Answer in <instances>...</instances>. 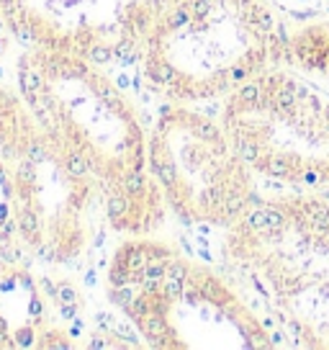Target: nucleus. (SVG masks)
<instances>
[{"label":"nucleus","mask_w":329,"mask_h":350,"mask_svg":"<svg viewBox=\"0 0 329 350\" xmlns=\"http://www.w3.org/2000/svg\"><path fill=\"white\" fill-rule=\"evenodd\" d=\"M85 286H95V270H88L85 273Z\"/></svg>","instance_id":"obj_42"},{"label":"nucleus","mask_w":329,"mask_h":350,"mask_svg":"<svg viewBox=\"0 0 329 350\" xmlns=\"http://www.w3.org/2000/svg\"><path fill=\"white\" fill-rule=\"evenodd\" d=\"M13 229H16L13 221H6V224H3V232H6V235H13Z\"/></svg>","instance_id":"obj_45"},{"label":"nucleus","mask_w":329,"mask_h":350,"mask_svg":"<svg viewBox=\"0 0 329 350\" xmlns=\"http://www.w3.org/2000/svg\"><path fill=\"white\" fill-rule=\"evenodd\" d=\"M244 75H247V70H244V67H234V70H232V77H234V80H242Z\"/></svg>","instance_id":"obj_41"},{"label":"nucleus","mask_w":329,"mask_h":350,"mask_svg":"<svg viewBox=\"0 0 329 350\" xmlns=\"http://www.w3.org/2000/svg\"><path fill=\"white\" fill-rule=\"evenodd\" d=\"M106 209H108V216H111V219H121L123 214L129 211V201L123 199V196H116V193H113V196L108 199V204H106Z\"/></svg>","instance_id":"obj_6"},{"label":"nucleus","mask_w":329,"mask_h":350,"mask_svg":"<svg viewBox=\"0 0 329 350\" xmlns=\"http://www.w3.org/2000/svg\"><path fill=\"white\" fill-rule=\"evenodd\" d=\"M77 3H80V0H67L64 6H67V8H72V6H77Z\"/></svg>","instance_id":"obj_50"},{"label":"nucleus","mask_w":329,"mask_h":350,"mask_svg":"<svg viewBox=\"0 0 329 350\" xmlns=\"http://www.w3.org/2000/svg\"><path fill=\"white\" fill-rule=\"evenodd\" d=\"M28 312H31L36 320H41V301H39V299H31V304H28Z\"/></svg>","instance_id":"obj_34"},{"label":"nucleus","mask_w":329,"mask_h":350,"mask_svg":"<svg viewBox=\"0 0 329 350\" xmlns=\"http://www.w3.org/2000/svg\"><path fill=\"white\" fill-rule=\"evenodd\" d=\"M6 216H8V206H0V221H6Z\"/></svg>","instance_id":"obj_48"},{"label":"nucleus","mask_w":329,"mask_h":350,"mask_svg":"<svg viewBox=\"0 0 329 350\" xmlns=\"http://www.w3.org/2000/svg\"><path fill=\"white\" fill-rule=\"evenodd\" d=\"M319 296L329 299V283H321V286H319Z\"/></svg>","instance_id":"obj_43"},{"label":"nucleus","mask_w":329,"mask_h":350,"mask_svg":"<svg viewBox=\"0 0 329 350\" xmlns=\"http://www.w3.org/2000/svg\"><path fill=\"white\" fill-rule=\"evenodd\" d=\"M6 183V175H3V170H0V185H3Z\"/></svg>","instance_id":"obj_51"},{"label":"nucleus","mask_w":329,"mask_h":350,"mask_svg":"<svg viewBox=\"0 0 329 350\" xmlns=\"http://www.w3.org/2000/svg\"><path fill=\"white\" fill-rule=\"evenodd\" d=\"M59 312H62V317H64V320H75V317H77V309H75V304H62V309H59Z\"/></svg>","instance_id":"obj_32"},{"label":"nucleus","mask_w":329,"mask_h":350,"mask_svg":"<svg viewBox=\"0 0 329 350\" xmlns=\"http://www.w3.org/2000/svg\"><path fill=\"white\" fill-rule=\"evenodd\" d=\"M28 160H31V163H44V160H47V149L41 147L39 142H31V144H28Z\"/></svg>","instance_id":"obj_25"},{"label":"nucleus","mask_w":329,"mask_h":350,"mask_svg":"<svg viewBox=\"0 0 329 350\" xmlns=\"http://www.w3.org/2000/svg\"><path fill=\"white\" fill-rule=\"evenodd\" d=\"M64 165H67V173H70V175H75V178L88 175V160L82 157V154H77V152H70V154H67Z\"/></svg>","instance_id":"obj_2"},{"label":"nucleus","mask_w":329,"mask_h":350,"mask_svg":"<svg viewBox=\"0 0 329 350\" xmlns=\"http://www.w3.org/2000/svg\"><path fill=\"white\" fill-rule=\"evenodd\" d=\"M21 90L23 93H44V83L36 72H28V70H21Z\"/></svg>","instance_id":"obj_5"},{"label":"nucleus","mask_w":329,"mask_h":350,"mask_svg":"<svg viewBox=\"0 0 329 350\" xmlns=\"http://www.w3.org/2000/svg\"><path fill=\"white\" fill-rule=\"evenodd\" d=\"M242 206H244V199L239 196V193H229L226 201H224V211H226L229 216H237V214L242 211Z\"/></svg>","instance_id":"obj_17"},{"label":"nucleus","mask_w":329,"mask_h":350,"mask_svg":"<svg viewBox=\"0 0 329 350\" xmlns=\"http://www.w3.org/2000/svg\"><path fill=\"white\" fill-rule=\"evenodd\" d=\"M16 36L21 39V42H23L26 47H31V44L36 42V36H34V31H31L28 26H16Z\"/></svg>","instance_id":"obj_28"},{"label":"nucleus","mask_w":329,"mask_h":350,"mask_svg":"<svg viewBox=\"0 0 329 350\" xmlns=\"http://www.w3.org/2000/svg\"><path fill=\"white\" fill-rule=\"evenodd\" d=\"M41 258L44 260H57V252L52 247H41Z\"/></svg>","instance_id":"obj_38"},{"label":"nucleus","mask_w":329,"mask_h":350,"mask_svg":"<svg viewBox=\"0 0 329 350\" xmlns=\"http://www.w3.org/2000/svg\"><path fill=\"white\" fill-rule=\"evenodd\" d=\"M16 342L21 345V347H28V345H34V330L31 327H21L18 332H16Z\"/></svg>","instance_id":"obj_27"},{"label":"nucleus","mask_w":329,"mask_h":350,"mask_svg":"<svg viewBox=\"0 0 329 350\" xmlns=\"http://www.w3.org/2000/svg\"><path fill=\"white\" fill-rule=\"evenodd\" d=\"M275 108H280V111H293V106H296V93L291 90V88H283V90H278L275 93Z\"/></svg>","instance_id":"obj_10"},{"label":"nucleus","mask_w":329,"mask_h":350,"mask_svg":"<svg viewBox=\"0 0 329 350\" xmlns=\"http://www.w3.org/2000/svg\"><path fill=\"white\" fill-rule=\"evenodd\" d=\"M88 347H108V342L101 337V335H93V340H90V345Z\"/></svg>","instance_id":"obj_37"},{"label":"nucleus","mask_w":329,"mask_h":350,"mask_svg":"<svg viewBox=\"0 0 329 350\" xmlns=\"http://www.w3.org/2000/svg\"><path fill=\"white\" fill-rule=\"evenodd\" d=\"M262 173H268V175H273V178H285L288 173H291V168H288V163L280 160V157H270V160H265Z\"/></svg>","instance_id":"obj_7"},{"label":"nucleus","mask_w":329,"mask_h":350,"mask_svg":"<svg viewBox=\"0 0 329 350\" xmlns=\"http://www.w3.org/2000/svg\"><path fill=\"white\" fill-rule=\"evenodd\" d=\"M247 224H250V229H257V232H270L265 209H252L250 214H247Z\"/></svg>","instance_id":"obj_8"},{"label":"nucleus","mask_w":329,"mask_h":350,"mask_svg":"<svg viewBox=\"0 0 329 350\" xmlns=\"http://www.w3.org/2000/svg\"><path fill=\"white\" fill-rule=\"evenodd\" d=\"M283 342V332L280 330H275L273 335H270V345H280Z\"/></svg>","instance_id":"obj_40"},{"label":"nucleus","mask_w":329,"mask_h":350,"mask_svg":"<svg viewBox=\"0 0 329 350\" xmlns=\"http://www.w3.org/2000/svg\"><path fill=\"white\" fill-rule=\"evenodd\" d=\"M3 196H6V199H11V196H13V188L8 185V180L3 183Z\"/></svg>","instance_id":"obj_44"},{"label":"nucleus","mask_w":329,"mask_h":350,"mask_svg":"<svg viewBox=\"0 0 329 350\" xmlns=\"http://www.w3.org/2000/svg\"><path fill=\"white\" fill-rule=\"evenodd\" d=\"M57 299H59L62 304H75L77 294H75V289H72L70 283H62V286H59V291H57Z\"/></svg>","instance_id":"obj_26"},{"label":"nucleus","mask_w":329,"mask_h":350,"mask_svg":"<svg viewBox=\"0 0 329 350\" xmlns=\"http://www.w3.org/2000/svg\"><path fill=\"white\" fill-rule=\"evenodd\" d=\"M234 149L239 152V157H244L247 163H255V160L260 157V152H257V144H255V142H250V139H244V137L234 139Z\"/></svg>","instance_id":"obj_4"},{"label":"nucleus","mask_w":329,"mask_h":350,"mask_svg":"<svg viewBox=\"0 0 329 350\" xmlns=\"http://www.w3.org/2000/svg\"><path fill=\"white\" fill-rule=\"evenodd\" d=\"M257 101H260V85H257V83H250V85H244V88L239 90V103L255 106Z\"/></svg>","instance_id":"obj_13"},{"label":"nucleus","mask_w":329,"mask_h":350,"mask_svg":"<svg viewBox=\"0 0 329 350\" xmlns=\"http://www.w3.org/2000/svg\"><path fill=\"white\" fill-rule=\"evenodd\" d=\"M103 240H106V235H98V237H95V247H101V245H103Z\"/></svg>","instance_id":"obj_49"},{"label":"nucleus","mask_w":329,"mask_h":350,"mask_svg":"<svg viewBox=\"0 0 329 350\" xmlns=\"http://www.w3.org/2000/svg\"><path fill=\"white\" fill-rule=\"evenodd\" d=\"M311 219H314L316 232H329V209H324L319 204H311Z\"/></svg>","instance_id":"obj_9"},{"label":"nucleus","mask_w":329,"mask_h":350,"mask_svg":"<svg viewBox=\"0 0 329 350\" xmlns=\"http://www.w3.org/2000/svg\"><path fill=\"white\" fill-rule=\"evenodd\" d=\"M137 325L144 330V335H147L149 340H157V337H170V335H173V330L168 327V322H164V314H157V312H149V314H147V317H142Z\"/></svg>","instance_id":"obj_1"},{"label":"nucleus","mask_w":329,"mask_h":350,"mask_svg":"<svg viewBox=\"0 0 329 350\" xmlns=\"http://www.w3.org/2000/svg\"><path fill=\"white\" fill-rule=\"evenodd\" d=\"M21 232H23V237L31 242L34 240V235L39 232V216L31 211V209H23L21 211Z\"/></svg>","instance_id":"obj_3"},{"label":"nucleus","mask_w":329,"mask_h":350,"mask_svg":"<svg viewBox=\"0 0 329 350\" xmlns=\"http://www.w3.org/2000/svg\"><path fill=\"white\" fill-rule=\"evenodd\" d=\"M164 276H168V278H183V281H185V276H188V268H185V263L175 260V263H170V265H168V270H164Z\"/></svg>","instance_id":"obj_21"},{"label":"nucleus","mask_w":329,"mask_h":350,"mask_svg":"<svg viewBox=\"0 0 329 350\" xmlns=\"http://www.w3.org/2000/svg\"><path fill=\"white\" fill-rule=\"evenodd\" d=\"M193 129L198 132V137L201 139H206V142H214V139H219V132H216V126L214 124H209V121H201V119H195L193 121Z\"/></svg>","instance_id":"obj_14"},{"label":"nucleus","mask_w":329,"mask_h":350,"mask_svg":"<svg viewBox=\"0 0 329 350\" xmlns=\"http://www.w3.org/2000/svg\"><path fill=\"white\" fill-rule=\"evenodd\" d=\"M0 289H3V291H8V289H13V278H6L3 283H0Z\"/></svg>","instance_id":"obj_46"},{"label":"nucleus","mask_w":329,"mask_h":350,"mask_svg":"<svg viewBox=\"0 0 329 350\" xmlns=\"http://www.w3.org/2000/svg\"><path fill=\"white\" fill-rule=\"evenodd\" d=\"M95 322H98L103 330H111V327H113V322H111V320H108V314H103V312H101V314H95Z\"/></svg>","instance_id":"obj_35"},{"label":"nucleus","mask_w":329,"mask_h":350,"mask_svg":"<svg viewBox=\"0 0 329 350\" xmlns=\"http://www.w3.org/2000/svg\"><path fill=\"white\" fill-rule=\"evenodd\" d=\"M190 8H193V16H195V21H201V18H206V16H209V11H211V0H193V3H190Z\"/></svg>","instance_id":"obj_23"},{"label":"nucleus","mask_w":329,"mask_h":350,"mask_svg":"<svg viewBox=\"0 0 329 350\" xmlns=\"http://www.w3.org/2000/svg\"><path fill=\"white\" fill-rule=\"evenodd\" d=\"M195 229H198V232H201V235H209V224H198V227H195Z\"/></svg>","instance_id":"obj_47"},{"label":"nucleus","mask_w":329,"mask_h":350,"mask_svg":"<svg viewBox=\"0 0 329 350\" xmlns=\"http://www.w3.org/2000/svg\"><path fill=\"white\" fill-rule=\"evenodd\" d=\"M185 23H190V13H188V8H178L170 16V28H183Z\"/></svg>","instance_id":"obj_22"},{"label":"nucleus","mask_w":329,"mask_h":350,"mask_svg":"<svg viewBox=\"0 0 329 350\" xmlns=\"http://www.w3.org/2000/svg\"><path fill=\"white\" fill-rule=\"evenodd\" d=\"M164 270H168V265H164V263H149V265L144 268V278L162 281V278H164Z\"/></svg>","instance_id":"obj_19"},{"label":"nucleus","mask_w":329,"mask_h":350,"mask_svg":"<svg viewBox=\"0 0 329 350\" xmlns=\"http://www.w3.org/2000/svg\"><path fill=\"white\" fill-rule=\"evenodd\" d=\"M0 75H3V67H0Z\"/></svg>","instance_id":"obj_54"},{"label":"nucleus","mask_w":329,"mask_h":350,"mask_svg":"<svg viewBox=\"0 0 329 350\" xmlns=\"http://www.w3.org/2000/svg\"><path fill=\"white\" fill-rule=\"evenodd\" d=\"M88 57H90V62H95V65H108L111 57H113V52H111L108 47H103V44H93V47L88 49Z\"/></svg>","instance_id":"obj_12"},{"label":"nucleus","mask_w":329,"mask_h":350,"mask_svg":"<svg viewBox=\"0 0 329 350\" xmlns=\"http://www.w3.org/2000/svg\"><path fill=\"white\" fill-rule=\"evenodd\" d=\"M34 165H36V163L26 160V163L18 168V183H21V185H26V188H28V185L34 183V178H36V175H34Z\"/></svg>","instance_id":"obj_18"},{"label":"nucleus","mask_w":329,"mask_h":350,"mask_svg":"<svg viewBox=\"0 0 329 350\" xmlns=\"http://www.w3.org/2000/svg\"><path fill=\"white\" fill-rule=\"evenodd\" d=\"M18 281H21V286H23L26 291H34V281H31L26 273H21V276H18Z\"/></svg>","instance_id":"obj_36"},{"label":"nucleus","mask_w":329,"mask_h":350,"mask_svg":"<svg viewBox=\"0 0 329 350\" xmlns=\"http://www.w3.org/2000/svg\"><path fill=\"white\" fill-rule=\"evenodd\" d=\"M265 214H268V224H270V232L275 235V232L280 229V224H283V214L275 209V206H268L265 209Z\"/></svg>","instance_id":"obj_24"},{"label":"nucleus","mask_w":329,"mask_h":350,"mask_svg":"<svg viewBox=\"0 0 329 350\" xmlns=\"http://www.w3.org/2000/svg\"><path fill=\"white\" fill-rule=\"evenodd\" d=\"M123 185H126V193L129 196H139V193H144V178H142V173H129L126 175V180H123Z\"/></svg>","instance_id":"obj_11"},{"label":"nucleus","mask_w":329,"mask_h":350,"mask_svg":"<svg viewBox=\"0 0 329 350\" xmlns=\"http://www.w3.org/2000/svg\"><path fill=\"white\" fill-rule=\"evenodd\" d=\"M111 332H113V335H118V337H123V340H126L129 345H139V340H137V332H134L129 325H123V322L113 325V327H111Z\"/></svg>","instance_id":"obj_16"},{"label":"nucleus","mask_w":329,"mask_h":350,"mask_svg":"<svg viewBox=\"0 0 329 350\" xmlns=\"http://www.w3.org/2000/svg\"><path fill=\"white\" fill-rule=\"evenodd\" d=\"M3 47H6V42H3V39H0V52H3Z\"/></svg>","instance_id":"obj_53"},{"label":"nucleus","mask_w":329,"mask_h":350,"mask_svg":"<svg viewBox=\"0 0 329 350\" xmlns=\"http://www.w3.org/2000/svg\"><path fill=\"white\" fill-rule=\"evenodd\" d=\"M0 255H3V260H6V263H18V260H21L18 247H3V252H0Z\"/></svg>","instance_id":"obj_29"},{"label":"nucleus","mask_w":329,"mask_h":350,"mask_svg":"<svg viewBox=\"0 0 329 350\" xmlns=\"http://www.w3.org/2000/svg\"><path fill=\"white\" fill-rule=\"evenodd\" d=\"M11 106H13V101H11L3 90H0V111H3V113H11Z\"/></svg>","instance_id":"obj_33"},{"label":"nucleus","mask_w":329,"mask_h":350,"mask_svg":"<svg viewBox=\"0 0 329 350\" xmlns=\"http://www.w3.org/2000/svg\"><path fill=\"white\" fill-rule=\"evenodd\" d=\"M164 296H168L170 301H175V299H180L183 296V291H185V286H183V278H168L164 281Z\"/></svg>","instance_id":"obj_15"},{"label":"nucleus","mask_w":329,"mask_h":350,"mask_svg":"<svg viewBox=\"0 0 329 350\" xmlns=\"http://www.w3.org/2000/svg\"><path fill=\"white\" fill-rule=\"evenodd\" d=\"M41 289H44V291H47V296H52V299H54V296H57V291H59V286H54L49 278H41Z\"/></svg>","instance_id":"obj_31"},{"label":"nucleus","mask_w":329,"mask_h":350,"mask_svg":"<svg viewBox=\"0 0 329 350\" xmlns=\"http://www.w3.org/2000/svg\"><path fill=\"white\" fill-rule=\"evenodd\" d=\"M0 332H6V322L3 320H0Z\"/></svg>","instance_id":"obj_52"},{"label":"nucleus","mask_w":329,"mask_h":350,"mask_svg":"<svg viewBox=\"0 0 329 350\" xmlns=\"http://www.w3.org/2000/svg\"><path fill=\"white\" fill-rule=\"evenodd\" d=\"M131 52V42H129V39H126V42H121L116 49H113V57H126Z\"/></svg>","instance_id":"obj_30"},{"label":"nucleus","mask_w":329,"mask_h":350,"mask_svg":"<svg viewBox=\"0 0 329 350\" xmlns=\"http://www.w3.org/2000/svg\"><path fill=\"white\" fill-rule=\"evenodd\" d=\"M116 85H118V88L123 90V88H129V85H131V80H129L126 75H118V80H116Z\"/></svg>","instance_id":"obj_39"},{"label":"nucleus","mask_w":329,"mask_h":350,"mask_svg":"<svg viewBox=\"0 0 329 350\" xmlns=\"http://www.w3.org/2000/svg\"><path fill=\"white\" fill-rule=\"evenodd\" d=\"M255 23H257V28H262V31H270V28H275V23H273V16H270L268 11H262V8H255Z\"/></svg>","instance_id":"obj_20"}]
</instances>
